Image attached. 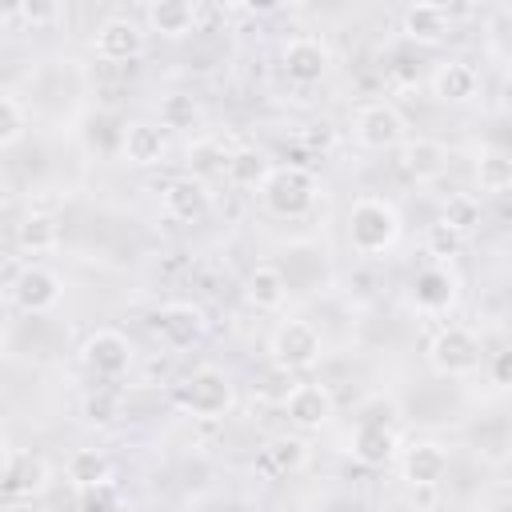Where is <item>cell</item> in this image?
Masks as SVG:
<instances>
[{"label":"cell","mask_w":512,"mask_h":512,"mask_svg":"<svg viewBox=\"0 0 512 512\" xmlns=\"http://www.w3.org/2000/svg\"><path fill=\"white\" fill-rule=\"evenodd\" d=\"M208 332V316L192 300H172L152 316V336L168 348H188Z\"/></svg>","instance_id":"ba28073f"},{"label":"cell","mask_w":512,"mask_h":512,"mask_svg":"<svg viewBox=\"0 0 512 512\" xmlns=\"http://www.w3.org/2000/svg\"><path fill=\"white\" fill-rule=\"evenodd\" d=\"M272 168H276V164H268V156H264L260 148H236V152H228L224 176H228V184H236V188H264V180H268Z\"/></svg>","instance_id":"d4e9b609"},{"label":"cell","mask_w":512,"mask_h":512,"mask_svg":"<svg viewBox=\"0 0 512 512\" xmlns=\"http://www.w3.org/2000/svg\"><path fill=\"white\" fill-rule=\"evenodd\" d=\"M352 132H356V144L360 148H372V152H388V148H400L408 140V120L396 104L388 100H368L356 108V120H352Z\"/></svg>","instance_id":"8992f818"},{"label":"cell","mask_w":512,"mask_h":512,"mask_svg":"<svg viewBox=\"0 0 512 512\" xmlns=\"http://www.w3.org/2000/svg\"><path fill=\"white\" fill-rule=\"evenodd\" d=\"M60 244V224L52 212H28L20 224H16V248L28 252V256H44Z\"/></svg>","instance_id":"cb8c5ba5"},{"label":"cell","mask_w":512,"mask_h":512,"mask_svg":"<svg viewBox=\"0 0 512 512\" xmlns=\"http://www.w3.org/2000/svg\"><path fill=\"white\" fill-rule=\"evenodd\" d=\"M504 96H508V100H512V64H508V68H504Z\"/></svg>","instance_id":"d590c367"},{"label":"cell","mask_w":512,"mask_h":512,"mask_svg":"<svg viewBox=\"0 0 512 512\" xmlns=\"http://www.w3.org/2000/svg\"><path fill=\"white\" fill-rule=\"evenodd\" d=\"M284 412H288V420H292L300 432H316V428H324V424L332 420L336 400H332V392H328L324 384L304 380V384H292V388L284 392Z\"/></svg>","instance_id":"7c38bea8"},{"label":"cell","mask_w":512,"mask_h":512,"mask_svg":"<svg viewBox=\"0 0 512 512\" xmlns=\"http://www.w3.org/2000/svg\"><path fill=\"white\" fill-rule=\"evenodd\" d=\"M304 460H308V448H304V440H300V436H276V440H268V444H264V452H260V464H264L272 476L300 472V468H304Z\"/></svg>","instance_id":"484cf974"},{"label":"cell","mask_w":512,"mask_h":512,"mask_svg":"<svg viewBox=\"0 0 512 512\" xmlns=\"http://www.w3.org/2000/svg\"><path fill=\"white\" fill-rule=\"evenodd\" d=\"M344 232H348L352 252H360V256H380V252H388V248L400 240L404 224H400V212H396L392 200H384V196H360V200H352V208H348Z\"/></svg>","instance_id":"6da1fadb"},{"label":"cell","mask_w":512,"mask_h":512,"mask_svg":"<svg viewBox=\"0 0 512 512\" xmlns=\"http://www.w3.org/2000/svg\"><path fill=\"white\" fill-rule=\"evenodd\" d=\"M400 472L412 488H432L444 480L448 472V448L436 444V440H416L412 448H404L400 456Z\"/></svg>","instance_id":"9a60e30c"},{"label":"cell","mask_w":512,"mask_h":512,"mask_svg":"<svg viewBox=\"0 0 512 512\" xmlns=\"http://www.w3.org/2000/svg\"><path fill=\"white\" fill-rule=\"evenodd\" d=\"M224 164H228V152H224L216 140H196V144L188 148V168H192V176H200V180H204V172H212V168L224 172Z\"/></svg>","instance_id":"836d02e7"},{"label":"cell","mask_w":512,"mask_h":512,"mask_svg":"<svg viewBox=\"0 0 512 512\" xmlns=\"http://www.w3.org/2000/svg\"><path fill=\"white\" fill-rule=\"evenodd\" d=\"M348 444H352V456L364 468H384L396 456V436H392V428L384 420H360Z\"/></svg>","instance_id":"d6986e66"},{"label":"cell","mask_w":512,"mask_h":512,"mask_svg":"<svg viewBox=\"0 0 512 512\" xmlns=\"http://www.w3.org/2000/svg\"><path fill=\"white\" fill-rule=\"evenodd\" d=\"M160 208H164V216H172V220H200L204 212H208V184L200 180V176H176L168 188H164V196H160Z\"/></svg>","instance_id":"e0dca14e"},{"label":"cell","mask_w":512,"mask_h":512,"mask_svg":"<svg viewBox=\"0 0 512 512\" xmlns=\"http://www.w3.org/2000/svg\"><path fill=\"white\" fill-rule=\"evenodd\" d=\"M80 416H84V424H92V428H108V424H116V416H120V396L108 392V388H96V392L84 396Z\"/></svg>","instance_id":"1f68e13d"},{"label":"cell","mask_w":512,"mask_h":512,"mask_svg":"<svg viewBox=\"0 0 512 512\" xmlns=\"http://www.w3.org/2000/svg\"><path fill=\"white\" fill-rule=\"evenodd\" d=\"M448 28H452V20H448L444 4H408L400 16V32L416 44H440L448 36Z\"/></svg>","instance_id":"44dd1931"},{"label":"cell","mask_w":512,"mask_h":512,"mask_svg":"<svg viewBox=\"0 0 512 512\" xmlns=\"http://www.w3.org/2000/svg\"><path fill=\"white\" fill-rule=\"evenodd\" d=\"M44 484H48V464L36 452H20L4 444V496L24 500V496L44 492Z\"/></svg>","instance_id":"5bb4252c"},{"label":"cell","mask_w":512,"mask_h":512,"mask_svg":"<svg viewBox=\"0 0 512 512\" xmlns=\"http://www.w3.org/2000/svg\"><path fill=\"white\" fill-rule=\"evenodd\" d=\"M244 296L260 312H276L288 300V276L276 264H252L248 276H244Z\"/></svg>","instance_id":"7402d4cb"},{"label":"cell","mask_w":512,"mask_h":512,"mask_svg":"<svg viewBox=\"0 0 512 512\" xmlns=\"http://www.w3.org/2000/svg\"><path fill=\"white\" fill-rule=\"evenodd\" d=\"M196 116H200V108H196V100L184 96V92H168V96L160 100V128H192Z\"/></svg>","instance_id":"d6a6232c"},{"label":"cell","mask_w":512,"mask_h":512,"mask_svg":"<svg viewBox=\"0 0 512 512\" xmlns=\"http://www.w3.org/2000/svg\"><path fill=\"white\" fill-rule=\"evenodd\" d=\"M164 148H168L164 128L152 124V120H132V124L120 128V156H124L128 164H136V168L160 164V160H164Z\"/></svg>","instance_id":"2e32d148"},{"label":"cell","mask_w":512,"mask_h":512,"mask_svg":"<svg viewBox=\"0 0 512 512\" xmlns=\"http://www.w3.org/2000/svg\"><path fill=\"white\" fill-rule=\"evenodd\" d=\"M428 364L440 376H468L480 364V336L464 324H444L428 340Z\"/></svg>","instance_id":"52a82bcc"},{"label":"cell","mask_w":512,"mask_h":512,"mask_svg":"<svg viewBox=\"0 0 512 512\" xmlns=\"http://www.w3.org/2000/svg\"><path fill=\"white\" fill-rule=\"evenodd\" d=\"M488 372H492V384H500V388H512V348H500V352L492 356Z\"/></svg>","instance_id":"e575fe53"},{"label":"cell","mask_w":512,"mask_h":512,"mask_svg":"<svg viewBox=\"0 0 512 512\" xmlns=\"http://www.w3.org/2000/svg\"><path fill=\"white\" fill-rule=\"evenodd\" d=\"M280 64H284V76L296 80V84H320L332 68V52L320 36H292L280 52Z\"/></svg>","instance_id":"8fae6325"},{"label":"cell","mask_w":512,"mask_h":512,"mask_svg":"<svg viewBox=\"0 0 512 512\" xmlns=\"http://www.w3.org/2000/svg\"><path fill=\"white\" fill-rule=\"evenodd\" d=\"M144 24L148 32H160L164 40H180L196 28V4L188 0H156L144 8Z\"/></svg>","instance_id":"603a6c76"},{"label":"cell","mask_w":512,"mask_h":512,"mask_svg":"<svg viewBox=\"0 0 512 512\" xmlns=\"http://www.w3.org/2000/svg\"><path fill=\"white\" fill-rule=\"evenodd\" d=\"M412 300L420 312H448L456 300V276L444 264H428L412 280Z\"/></svg>","instance_id":"ffe728a7"},{"label":"cell","mask_w":512,"mask_h":512,"mask_svg":"<svg viewBox=\"0 0 512 512\" xmlns=\"http://www.w3.org/2000/svg\"><path fill=\"white\" fill-rule=\"evenodd\" d=\"M80 360L88 364V372L112 380V376H124L128 364H132V344L124 332L116 328H96L84 344H80Z\"/></svg>","instance_id":"30bf717a"},{"label":"cell","mask_w":512,"mask_h":512,"mask_svg":"<svg viewBox=\"0 0 512 512\" xmlns=\"http://www.w3.org/2000/svg\"><path fill=\"white\" fill-rule=\"evenodd\" d=\"M268 356L280 372H312L324 356V336L308 320H280L268 336Z\"/></svg>","instance_id":"277c9868"},{"label":"cell","mask_w":512,"mask_h":512,"mask_svg":"<svg viewBox=\"0 0 512 512\" xmlns=\"http://www.w3.org/2000/svg\"><path fill=\"white\" fill-rule=\"evenodd\" d=\"M28 132V108L16 92H0V148H16Z\"/></svg>","instance_id":"f1b7e54d"},{"label":"cell","mask_w":512,"mask_h":512,"mask_svg":"<svg viewBox=\"0 0 512 512\" xmlns=\"http://www.w3.org/2000/svg\"><path fill=\"white\" fill-rule=\"evenodd\" d=\"M260 200L272 216L296 220L316 204V176L304 164H276L260 188Z\"/></svg>","instance_id":"3957f363"},{"label":"cell","mask_w":512,"mask_h":512,"mask_svg":"<svg viewBox=\"0 0 512 512\" xmlns=\"http://www.w3.org/2000/svg\"><path fill=\"white\" fill-rule=\"evenodd\" d=\"M480 216H484V208H480V196H472V192H452L444 200V208H440V224L448 232H456V236L472 232L480 224Z\"/></svg>","instance_id":"83f0119b"},{"label":"cell","mask_w":512,"mask_h":512,"mask_svg":"<svg viewBox=\"0 0 512 512\" xmlns=\"http://www.w3.org/2000/svg\"><path fill=\"white\" fill-rule=\"evenodd\" d=\"M176 404H180V412H188L196 420H220L232 408V380H228V372L216 368V364L192 368L176 384Z\"/></svg>","instance_id":"7a4b0ae2"},{"label":"cell","mask_w":512,"mask_h":512,"mask_svg":"<svg viewBox=\"0 0 512 512\" xmlns=\"http://www.w3.org/2000/svg\"><path fill=\"white\" fill-rule=\"evenodd\" d=\"M464 512H492V508H480V504H476V508H464Z\"/></svg>","instance_id":"8d00e7d4"},{"label":"cell","mask_w":512,"mask_h":512,"mask_svg":"<svg viewBox=\"0 0 512 512\" xmlns=\"http://www.w3.org/2000/svg\"><path fill=\"white\" fill-rule=\"evenodd\" d=\"M428 84H432V96L440 104H468L480 88V76L468 60H444V64H436Z\"/></svg>","instance_id":"ac0fdd59"},{"label":"cell","mask_w":512,"mask_h":512,"mask_svg":"<svg viewBox=\"0 0 512 512\" xmlns=\"http://www.w3.org/2000/svg\"><path fill=\"white\" fill-rule=\"evenodd\" d=\"M448 144L432 140V136H416V140H404L400 144V172L412 180V184H436L444 172H448Z\"/></svg>","instance_id":"4fadbf2b"},{"label":"cell","mask_w":512,"mask_h":512,"mask_svg":"<svg viewBox=\"0 0 512 512\" xmlns=\"http://www.w3.org/2000/svg\"><path fill=\"white\" fill-rule=\"evenodd\" d=\"M476 188L480 192H508L512 188V156L480 152V160H476Z\"/></svg>","instance_id":"f546056e"},{"label":"cell","mask_w":512,"mask_h":512,"mask_svg":"<svg viewBox=\"0 0 512 512\" xmlns=\"http://www.w3.org/2000/svg\"><path fill=\"white\" fill-rule=\"evenodd\" d=\"M76 512H124V496L112 480L76 488Z\"/></svg>","instance_id":"4dcf8cb0"},{"label":"cell","mask_w":512,"mask_h":512,"mask_svg":"<svg viewBox=\"0 0 512 512\" xmlns=\"http://www.w3.org/2000/svg\"><path fill=\"white\" fill-rule=\"evenodd\" d=\"M144 44H148V32H144L132 16H108V20H100L96 32H92V48H96V56L108 60V64H128V60H136V56L144 52Z\"/></svg>","instance_id":"9c48e42d"},{"label":"cell","mask_w":512,"mask_h":512,"mask_svg":"<svg viewBox=\"0 0 512 512\" xmlns=\"http://www.w3.org/2000/svg\"><path fill=\"white\" fill-rule=\"evenodd\" d=\"M64 472H68V480H72L76 488H88V484L112 480V464H108V456H104L100 448H76V452L68 456Z\"/></svg>","instance_id":"4316f807"},{"label":"cell","mask_w":512,"mask_h":512,"mask_svg":"<svg viewBox=\"0 0 512 512\" xmlns=\"http://www.w3.org/2000/svg\"><path fill=\"white\" fill-rule=\"evenodd\" d=\"M8 300L28 316H44L64 300V280L48 264H24L20 272L12 268L8 272Z\"/></svg>","instance_id":"5b68a950"}]
</instances>
